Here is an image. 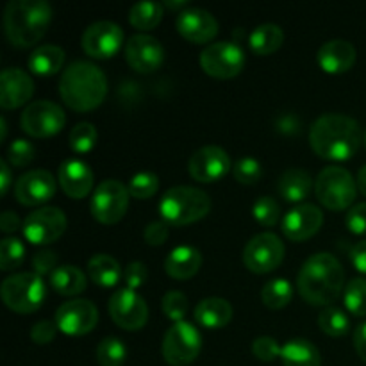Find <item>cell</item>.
<instances>
[{
	"mask_svg": "<svg viewBox=\"0 0 366 366\" xmlns=\"http://www.w3.org/2000/svg\"><path fill=\"white\" fill-rule=\"evenodd\" d=\"M361 127L347 114L331 113L318 118L310 131L311 149L322 159L347 161L360 150Z\"/></svg>",
	"mask_w": 366,
	"mask_h": 366,
	"instance_id": "cell-1",
	"label": "cell"
},
{
	"mask_svg": "<svg viewBox=\"0 0 366 366\" xmlns=\"http://www.w3.org/2000/svg\"><path fill=\"white\" fill-rule=\"evenodd\" d=\"M345 272L332 254L320 252L302 264L297 277L300 297L311 306H329L342 293Z\"/></svg>",
	"mask_w": 366,
	"mask_h": 366,
	"instance_id": "cell-2",
	"label": "cell"
},
{
	"mask_svg": "<svg viewBox=\"0 0 366 366\" xmlns=\"http://www.w3.org/2000/svg\"><path fill=\"white\" fill-rule=\"evenodd\" d=\"M59 93L63 102L77 113L93 111L107 95V79L97 64L74 61L61 75Z\"/></svg>",
	"mask_w": 366,
	"mask_h": 366,
	"instance_id": "cell-3",
	"label": "cell"
},
{
	"mask_svg": "<svg viewBox=\"0 0 366 366\" xmlns=\"http://www.w3.org/2000/svg\"><path fill=\"white\" fill-rule=\"evenodd\" d=\"M52 9L45 0H11L4 11V31L11 45L29 49L45 36Z\"/></svg>",
	"mask_w": 366,
	"mask_h": 366,
	"instance_id": "cell-4",
	"label": "cell"
},
{
	"mask_svg": "<svg viewBox=\"0 0 366 366\" xmlns=\"http://www.w3.org/2000/svg\"><path fill=\"white\" fill-rule=\"evenodd\" d=\"M211 211V199L206 192L192 186H174L159 202V214L168 225H188L202 220Z\"/></svg>",
	"mask_w": 366,
	"mask_h": 366,
	"instance_id": "cell-5",
	"label": "cell"
},
{
	"mask_svg": "<svg viewBox=\"0 0 366 366\" xmlns=\"http://www.w3.org/2000/svg\"><path fill=\"white\" fill-rule=\"evenodd\" d=\"M2 300L11 311L20 315H29L39 310L45 300L46 288L41 275L34 272H24V274L9 275L2 282Z\"/></svg>",
	"mask_w": 366,
	"mask_h": 366,
	"instance_id": "cell-6",
	"label": "cell"
},
{
	"mask_svg": "<svg viewBox=\"0 0 366 366\" xmlns=\"http://www.w3.org/2000/svg\"><path fill=\"white\" fill-rule=\"evenodd\" d=\"M315 193L324 207L331 211H343L356 200L357 182L345 168L327 167L318 174Z\"/></svg>",
	"mask_w": 366,
	"mask_h": 366,
	"instance_id": "cell-7",
	"label": "cell"
},
{
	"mask_svg": "<svg viewBox=\"0 0 366 366\" xmlns=\"http://www.w3.org/2000/svg\"><path fill=\"white\" fill-rule=\"evenodd\" d=\"M129 188L120 181L107 179L97 186L93 193L92 209L93 218L104 225H113L125 217L129 209Z\"/></svg>",
	"mask_w": 366,
	"mask_h": 366,
	"instance_id": "cell-8",
	"label": "cell"
},
{
	"mask_svg": "<svg viewBox=\"0 0 366 366\" xmlns=\"http://www.w3.org/2000/svg\"><path fill=\"white\" fill-rule=\"evenodd\" d=\"M202 349V338L195 325L177 322L168 329L163 340V357L172 366H186L197 360Z\"/></svg>",
	"mask_w": 366,
	"mask_h": 366,
	"instance_id": "cell-9",
	"label": "cell"
},
{
	"mask_svg": "<svg viewBox=\"0 0 366 366\" xmlns=\"http://www.w3.org/2000/svg\"><path fill=\"white\" fill-rule=\"evenodd\" d=\"M200 66L209 77L232 79L245 68V52L236 43H213L200 54Z\"/></svg>",
	"mask_w": 366,
	"mask_h": 366,
	"instance_id": "cell-10",
	"label": "cell"
},
{
	"mask_svg": "<svg viewBox=\"0 0 366 366\" xmlns=\"http://www.w3.org/2000/svg\"><path fill=\"white\" fill-rule=\"evenodd\" d=\"M285 259V243L274 232L254 236L243 249V263L252 274H270Z\"/></svg>",
	"mask_w": 366,
	"mask_h": 366,
	"instance_id": "cell-11",
	"label": "cell"
},
{
	"mask_svg": "<svg viewBox=\"0 0 366 366\" xmlns=\"http://www.w3.org/2000/svg\"><path fill=\"white\" fill-rule=\"evenodd\" d=\"M21 129L32 138H50L66 124V114L50 100H36L29 104L20 118Z\"/></svg>",
	"mask_w": 366,
	"mask_h": 366,
	"instance_id": "cell-12",
	"label": "cell"
},
{
	"mask_svg": "<svg viewBox=\"0 0 366 366\" xmlns=\"http://www.w3.org/2000/svg\"><path fill=\"white\" fill-rule=\"evenodd\" d=\"M21 231L32 245H49L64 234L66 217L59 207H41L25 218Z\"/></svg>",
	"mask_w": 366,
	"mask_h": 366,
	"instance_id": "cell-13",
	"label": "cell"
},
{
	"mask_svg": "<svg viewBox=\"0 0 366 366\" xmlns=\"http://www.w3.org/2000/svg\"><path fill=\"white\" fill-rule=\"evenodd\" d=\"M111 320L125 331H139L149 320V306L134 290L122 288L109 300Z\"/></svg>",
	"mask_w": 366,
	"mask_h": 366,
	"instance_id": "cell-14",
	"label": "cell"
},
{
	"mask_svg": "<svg viewBox=\"0 0 366 366\" xmlns=\"http://www.w3.org/2000/svg\"><path fill=\"white\" fill-rule=\"evenodd\" d=\"M124 31L113 21H95L82 32V50L93 59H109L120 50Z\"/></svg>",
	"mask_w": 366,
	"mask_h": 366,
	"instance_id": "cell-15",
	"label": "cell"
},
{
	"mask_svg": "<svg viewBox=\"0 0 366 366\" xmlns=\"http://www.w3.org/2000/svg\"><path fill=\"white\" fill-rule=\"evenodd\" d=\"M97 322H99V311L95 304L86 299L68 300L56 311L57 329L68 336L88 335L95 329Z\"/></svg>",
	"mask_w": 366,
	"mask_h": 366,
	"instance_id": "cell-16",
	"label": "cell"
},
{
	"mask_svg": "<svg viewBox=\"0 0 366 366\" xmlns=\"http://www.w3.org/2000/svg\"><path fill=\"white\" fill-rule=\"evenodd\" d=\"M125 61L138 74H152L164 61V49L149 34H136L125 43Z\"/></svg>",
	"mask_w": 366,
	"mask_h": 366,
	"instance_id": "cell-17",
	"label": "cell"
},
{
	"mask_svg": "<svg viewBox=\"0 0 366 366\" xmlns=\"http://www.w3.org/2000/svg\"><path fill=\"white\" fill-rule=\"evenodd\" d=\"M188 170L195 181L214 182L231 170V157L217 145L202 147L189 157Z\"/></svg>",
	"mask_w": 366,
	"mask_h": 366,
	"instance_id": "cell-18",
	"label": "cell"
},
{
	"mask_svg": "<svg viewBox=\"0 0 366 366\" xmlns=\"http://www.w3.org/2000/svg\"><path fill=\"white\" fill-rule=\"evenodd\" d=\"M56 193V179L49 170H31L21 175L14 186V197L21 206H39Z\"/></svg>",
	"mask_w": 366,
	"mask_h": 366,
	"instance_id": "cell-19",
	"label": "cell"
},
{
	"mask_svg": "<svg viewBox=\"0 0 366 366\" xmlns=\"http://www.w3.org/2000/svg\"><path fill=\"white\" fill-rule=\"evenodd\" d=\"M324 224V213L315 204H300L282 218V232L292 242H306Z\"/></svg>",
	"mask_w": 366,
	"mask_h": 366,
	"instance_id": "cell-20",
	"label": "cell"
},
{
	"mask_svg": "<svg viewBox=\"0 0 366 366\" xmlns=\"http://www.w3.org/2000/svg\"><path fill=\"white\" fill-rule=\"evenodd\" d=\"M177 31L188 41L202 45L218 34V21L206 9H186L177 18Z\"/></svg>",
	"mask_w": 366,
	"mask_h": 366,
	"instance_id": "cell-21",
	"label": "cell"
},
{
	"mask_svg": "<svg viewBox=\"0 0 366 366\" xmlns=\"http://www.w3.org/2000/svg\"><path fill=\"white\" fill-rule=\"evenodd\" d=\"M34 82L31 75L20 68H6L0 75V106L4 109H16L31 100Z\"/></svg>",
	"mask_w": 366,
	"mask_h": 366,
	"instance_id": "cell-22",
	"label": "cell"
},
{
	"mask_svg": "<svg viewBox=\"0 0 366 366\" xmlns=\"http://www.w3.org/2000/svg\"><path fill=\"white\" fill-rule=\"evenodd\" d=\"M59 186L71 199H84L93 188V172L84 161L66 159L59 167Z\"/></svg>",
	"mask_w": 366,
	"mask_h": 366,
	"instance_id": "cell-23",
	"label": "cell"
},
{
	"mask_svg": "<svg viewBox=\"0 0 366 366\" xmlns=\"http://www.w3.org/2000/svg\"><path fill=\"white\" fill-rule=\"evenodd\" d=\"M356 49L347 39H331L318 50V63L327 74H345L356 63Z\"/></svg>",
	"mask_w": 366,
	"mask_h": 366,
	"instance_id": "cell-24",
	"label": "cell"
},
{
	"mask_svg": "<svg viewBox=\"0 0 366 366\" xmlns=\"http://www.w3.org/2000/svg\"><path fill=\"white\" fill-rule=\"evenodd\" d=\"M202 267V254L195 247H177L172 250L164 263V270L172 279L186 281L197 275V272Z\"/></svg>",
	"mask_w": 366,
	"mask_h": 366,
	"instance_id": "cell-25",
	"label": "cell"
},
{
	"mask_svg": "<svg viewBox=\"0 0 366 366\" xmlns=\"http://www.w3.org/2000/svg\"><path fill=\"white\" fill-rule=\"evenodd\" d=\"M232 306L220 297H209L197 304L195 320L206 329H222L231 322Z\"/></svg>",
	"mask_w": 366,
	"mask_h": 366,
	"instance_id": "cell-26",
	"label": "cell"
},
{
	"mask_svg": "<svg viewBox=\"0 0 366 366\" xmlns=\"http://www.w3.org/2000/svg\"><path fill=\"white\" fill-rule=\"evenodd\" d=\"M279 195L286 200V202H302L310 197L311 189H313V179L306 170L300 168H292L286 170L285 174L279 177Z\"/></svg>",
	"mask_w": 366,
	"mask_h": 366,
	"instance_id": "cell-27",
	"label": "cell"
},
{
	"mask_svg": "<svg viewBox=\"0 0 366 366\" xmlns=\"http://www.w3.org/2000/svg\"><path fill=\"white\" fill-rule=\"evenodd\" d=\"M285 366H322L320 350L310 340L295 338L286 343L281 350Z\"/></svg>",
	"mask_w": 366,
	"mask_h": 366,
	"instance_id": "cell-28",
	"label": "cell"
},
{
	"mask_svg": "<svg viewBox=\"0 0 366 366\" xmlns=\"http://www.w3.org/2000/svg\"><path fill=\"white\" fill-rule=\"evenodd\" d=\"M64 63V50L57 45H41L31 54L27 64L29 70L36 75H49L57 74L63 68Z\"/></svg>",
	"mask_w": 366,
	"mask_h": 366,
	"instance_id": "cell-29",
	"label": "cell"
},
{
	"mask_svg": "<svg viewBox=\"0 0 366 366\" xmlns=\"http://www.w3.org/2000/svg\"><path fill=\"white\" fill-rule=\"evenodd\" d=\"M88 275L97 286L113 288L122 277V268L114 257L107 254H97L88 261Z\"/></svg>",
	"mask_w": 366,
	"mask_h": 366,
	"instance_id": "cell-30",
	"label": "cell"
},
{
	"mask_svg": "<svg viewBox=\"0 0 366 366\" xmlns=\"http://www.w3.org/2000/svg\"><path fill=\"white\" fill-rule=\"evenodd\" d=\"M50 286L54 292L61 293V295H79L86 290V275L81 268L71 267V264H64L54 270L50 275Z\"/></svg>",
	"mask_w": 366,
	"mask_h": 366,
	"instance_id": "cell-31",
	"label": "cell"
},
{
	"mask_svg": "<svg viewBox=\"0 0 366 366\" xmlns=\"http://www.w3.org/2000/svg\"><path fill=\"white\" fill-rule=\"evenodd\" d=\"M285 41V32L275 24H263L256 27L250 34L249 43L250 49L257 56H268V54L277 52Z\"/></svg>",
	"mask_w": 366,
	"mask_h": 366,
	"instance_id": "cell-32",
	"label": "cell"
},
{
	"mask_svg": "<svg viewBox=\"0 0 366 366\" xmlns=\"http://www.w3.org/2000/svg\"><path fill=\"white\" fill-rule=\"evenodd\" d=\"M163 20V4L138 2L129 11V24L138 31H152Z\"/></svg>",
	"mask_w": 366,
	"mask_h": 366,
	"instance_id": "cell-33",
	"label": "cell"
},
{
	"mask_svg": "<svg viewBox=\"0 0 366 366\" xmlns=\"http://www.w3.org/2000/svg\"><path fill=\"white\" fill-rule=\"evenodd\" d=\"M293 290L292 285L285 279H274V281L267 282L263 286V292H261V299L263 304L268 310H282V307L288 306L292 302Z\"/></svg>",
	"mask_w": 366,
	"mask_h": 366,
	"instance_id": "cell-34",
	"label": "cell"
},
{
	"mask_svg": "<svg viewBox=\"0 0 366 366\" xmlns=\"http://www.w3.org/2000/svg\"><path fill=\"white\" fill-rule=\"evenodd\" d=\"M318 325L325 335L332 336V338H340V336L347 335L350 327V320L342 310L338 307H325L320 315H318Z\"/></svg>",
	"mask_w": 366,
	"mask_h": 366,
	"instance_id": "cell-35",
	"label": "cell"
},
{
	"mask_svg": "<svg viewBox=\"0 0 366 366\" xmlns=\"http://www.w3.org/2000/svg\"><path fill=\"white\" fill-rule=\"evenodd\" d=\"M127 357V349L118 338H106L97 347V361L100 366H122Z\"/></svg>",
	"mask_w": 366,
	"mask_h": 366,
	"instance_id": "cell-36",
	"label": "cell"
},
{
	"mask_svg": "<svg viewBox=\"0 0 366 366\" xmlns=\"http://www.w3.org/2000/svg\"><path fill=\"white\" fill-rule=\"evenodd\" d=\"M347 310L356 317H366V279L356 277L345 286L343 293Z\"/></svg>",
	"mask_w": 366,
	"mask_h": 366,
	"instance_id": "cell-37",
	"label": "cell"
},
{
	"mask_svg": "<svg viewBox=\"0 0 366 366\" xmlns=\"http://www.w3.org/2000/svg\"><path fill=\"white\" fill-rule=\"evenodd\" d=\"M25 259V247L20 239L6 238L0 243V268L11 272L20 267Z\"/></svg>",
	"mask_w": 366,
	"mask_h": 366,
	"instance_id": "cell-38",
	"label": "cell"
},
{
	"mask_svg": "<svg viewBox=\"0 0 366 366\" xmlns=\"http://www.w3.org/2000/svg\"><path fill=\"white\" fill-rule=\"evenodd\" d=\"M127 188L134 199H150L156 195L157 188H159V177L154 172H139L129 181Z\"/></svg>",
	"mask_w": 366,
	"mask_h": 366,
	"instance_id": "cell-39",
	"label": "cell"
},
{
	"mask_svg": "<svg viewBox=\"0 0 366 366\" xmlns=\"http://www.w3.org/2000/svg\"><path fill=\"white\" fill-rule=\"evenodd\" d=\"M97 129L93 124L88 122H81V124L75 125L70 132V147L74 152L84 154L95 147L97 143Z\"/></svg>",
	"mask_w": 366,
	"mask_h": 366,
	"instance_id": "cell-40",
	"label": "cell"
},
{
	"mask_svg": "<svg viewBox=\"0 0 366 366\" xmlns=\"http://www.w3.org/2000/svg\"><path fill=\"white\" fill-rule=\"evenodd\" d=\"M254 220L264 227H274L281 218V207L272 197H261L256 200L252 207Z\"/></svg>",
	"mask_w": 366,
	"mask_h": 366,
	"instance_id": "cell-41",
	"label": "cell"
},
{
	"mask_svg": "<svg viewBox=\"0 0 366 366\" xmlns=\"http://www.w3.org/2000/svg\"><path fill=\"white\" fill-rule=\"evenodd\" d=\"M163 313L167 315V318L177 322H184L182 318L188 313V299H186L184 293L181 292H168L163 297Z\"/></svg>",
	"mask_w": 366,
	"mask_h": 366,
	"instance_id": "cell-42",
	"label": "cell"
},
{
	"mask_svg": "<svg viewBox=\"0 0 366 366\" xmlns=\"http://www.w3.org/2000/svg\"><path fill=\"white\" fill-rule=\"evenodd\" d=\"M232 175L239 184L250 186L261 179V164L252 157H242V159L236 161Z\"/></svg>",
	"mask_w": 366,
	"mask_h": 366,
	"instance_id": "cell-43",
	"label": "cell"
},
{
	"mask_svg": "<svg viewBox=\"0 0 366 366\" xmlns=\"http://www.w3.org/2000/svg\"><path fill=\"white\" fill-rule=\"evenodd\" d=\"M36 156V149L27 139H16L7 149V161L13 167H27Z\"/></svg>",
	"mask_w": 366,
	"mask_h": 366,
	"instance_id": "cell-44",
	"label": "cell"
},
{
	"mask_svg": "<svg viewBox=\"0 0 366 366\" xmlns=\"http://www.w3.org/2000/svg\"><path fill=\"white\" fill-rule=\"evenodd\" d=\"M281 350L282 347H279V343L270 336H261L252 343V354L264 363H270V361L281 357Z\"/></svg>",
	"mask_w": 366,
	"mask_h": 366,
	"instance_id": "cell-45",
	"label": "cell"
},
{
	"mask_svg": "<svg viewBox=\"0 0 366 366\" xmlns=\"http://www.w3.org/2000/svg\"><path fill=\"white\" fill-rule=\"evenodd\" d=\"M345 225L352 234H366V202L354 204L345 217Z\"/></svg>",
	"mask_w": 366,
	"mask_h": 366,
	"instance_id": "cell-46",
	"label": "cell"
},
{
	"mask_svg": "<svg viewBox=\"0 0 366 366\" xmlns=\"http://www.w3.org/2000/svg\"><path fill=\"white\" fill-rule=\"evenodd\" d=\"M32 268H34V274L45 275V274H54V270L57 267V254L52 252L49 249H43L32 257Z\"/></svg>",
	"mask_w": 366,
	"mask_h": 366,
	"instance_id": "cell-47",
	"label": "cell"
},
{
	"mask_svg": "<svg viewBox=\"0 0 366 366\" xmlns=\"http://www.w3.org/2000/svg\"><path fill=\"white\" fill-rule=\"evenodd\" d=\"M147 267L139 261H132L127 264L124 272V281L127 285L129 290H138L143 282L147 281Z\"/></svg>",
	"mask_w": 366,
	"mask_h": 366,
	"instance_id": "cell-48",
	"label": "cell"
},
{
	"mask_svg": "<svg viewBox=\"0 0 366 366\" xmlns=\"http://www.w3.org/2000/svg\"><path fill=\"white\" fill-rule=\"evenodd\" d=\"M56 331H57L56 322L41 320L32 327L31 338L32 342L38 343V345H49V343L54 340V336H56Z\"/></svg>",
	"mask_w": 366,
	"mask_h": 366,
	"instance_id": "cell-49",
	"label": "cell"
},
{
	"mask_svg": "<svg viewBox=\"0 0 366 366\" xmlns=\"http://www.w3.org/2000/svg\"><path fill=\"white\" fill-rule=\"evenodd\" d=\"M143 238L152 247L163 245L168 238V224L167 222H152V224L147 225Z\"/></svg>",
	"mask_w": 366,
	"mask_h": 366,
	"instance_id": "cell-50",
	"label": "cell"
},
{
	"mask_svg": "<svg viewBox=\"0 0 366 366\" xmlns=\"http://www.w3.org/2000/svg\"><path fill=\"white\" fill-rule=\"evenodd\" d=\"M275 127H277V131L282 132V134H288V136L299 134V132L302 131V120H299L297 114L285 113L277 118Z\"/></svg>",
	"mask_w": 366,
	"mask_h": 366,
	"instance_id": "cell-51",
	"label": "cell"
},
{
	"mask_svg": "<svg viewBox=\"0 0 366 366\" xmlns=\"http://www.w3.org/2000/svg\"><path fill=\"white\" fill-rule=\"evenodd\" d=\"M350 257H352L354 267H356L361 274L366 275V239L365 242H360L357 245H354Z\"/></svg>",
	"mask_w": 366,
	"mask_h": 366,
	"instance_id": "cell-52",
	"label": "cell"
},
{
	"mask_svg": "<svg viewBox=\"0 0 366 366\" xmlns=\"http://www.w3.org/2000/svg\"><path fill=\"white\" fill-rule=\"evenodd\" d=\"M354 349H356L357 356L366 363V322L357 325V329L354 331Z\"/></svg>",
	"mask_w": 366,
	"mask_h": 366,
	"instance_id": "cell-53",
	"label": "cell"
},
{
	"mask_svg": "<svg viewBox=\"0 0 366 366\" xmlns=\"http://www.w3.org/2000/svg\"><path fill=\"white\" fill-rule=\"evenodd\" d=\"M18 229H20V220H18L16 213L6 211V213L0 217V231L6 232V234H11V232L18 231Z\"/></svg>",
	"mask_w": 366,
	"mask_h": 366,
	"instance_id": "cell-54",
	"label": "cell"
},
{
	"mask_svg": "<svg viewBox=\"0 0 366 366\" xmlns=\"http://www.w3.org/2000/svg\"><path fill=\"white\" fill-rule=\"evenodd\" d=\"M9 186H11V168L7 164L6 159L0 161V193L6 195L9 192Z\"/></svg>",
	"mask_w": 366,
	"mask_h": 366,
	"instance_id": "cell-55",
	"label": "cell"
},
{
	"mask_svg": "<svg viewBox=\"0 0 366 366\" xmlns=\"http://www.w3.org/2000/svg\"><path fill=\"white\" fill-rule=\"evenodd\" d=\"M357 188H360V192L366 197V164L361 168L360 174H357Z\"/></svg>",
	"mask_w": 366,
	"mask_h": 366,
	"instance_id": "cell-56",
	"label": "cell"
},
{
	"mask_svg": "<svg viewBox=\"0 0 366 366\" xmlns=\"http://www.w3.org/2000/svg\"><path fill=\"white\" fill-rule=\"evenodd\" d=\"M164 6H167L168 9H181V7L188 6V0H181V2H172V0H167Z\"/></svg>",
	"mask_w": 366,
	"mask_h": 366,
	"instance_id": "cell-57",
	"label": "cell"
},
{
	"mask_svg": "<svg viewBox=\"0 0 366 366\" xmlns=\"http://www.w3.org/2000/svg\"><path fill=\"white\" fill-rule=\"evenodd\" d=\"M0 127H2V134H0V139H6L7 125H6V120H4V118H0Z\"/></svg>",
	"mask_w": 366,
	"mask_h": 366,
	"instance_id": "cell-58",
	"label": "cell"
},
{
	"mask_svg": "<svg viewBox=\"0 0 366 366\" xmlns=\"http://www.w3.org/2000/svg\"><path fill=\"white\" fill-rule=\"evenodd\" d=\"M365 145H366V134H365Z\"/></svg>",
	"mask_w": 366,
	"mask_h": 366,
	"instance_id": "cell-59",
	"label": "cell"
}]
</instances>
